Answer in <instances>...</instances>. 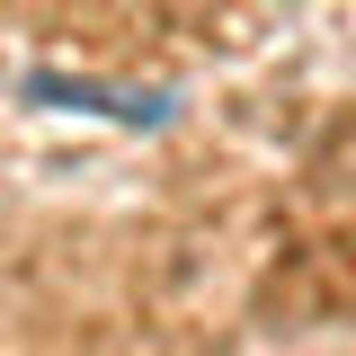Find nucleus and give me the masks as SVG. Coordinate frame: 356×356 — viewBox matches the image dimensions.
<instances>
[{"instance_id":"f257e3e1","label":"nucleus","mask_w":356,"mask_h":356,"mask_svg":"<svg viewBox=\"0 0 356 356\" xmlns=\"http://www.w3.org/2000/svg\"><path fill=\"white\" fill-rule=\"evenodd\" d=\"M27 98L89 107V116H116V125H170V89H98V81H63V72H27Z\"/></svg>"}]
</instances>
